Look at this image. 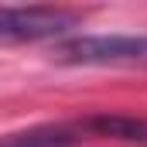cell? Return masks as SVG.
Here are the masks:
<instances>
[{
	"instance_id": "6da1fadb",
	"label": "cell",
	"mask_w": 147,
	"mask_h": 147,
	"mask_svg": "<svg viewBox=\"0 0 147 147\" xmlns=\"http://www.w3.org/2000/svg\"><path fill=\"white\" fill-rule=\"evenodd\" d=\"M62 62L82 65H130L147 62V34H79L62 41Z\"/></svg>"
},
{
	"instance_id": "7a4b0ae2",
	"label": "cell",
	"mask_w": 147,
	"mask_h": 147,
	"mask_svg": "<svg viewBox=\"0 0 147 147\" xmlns=\"http://www.w3.org/2000/svg\"><path fill=\"white\" fill-rule=\"evenodd\" d=\"M79 24V14L62 7H0V41L62 38Z\"/></svg>"
},
{
	"instance_id": "3957f363",
	"label": "cell",
	"mask_w": 147,
	"mask_h": 147,
	"mask_svg": "<svg viewBox=\"0 0 147 147\" xmlns=\"http://www.w3.org/2000/svg\"><path fill=\"white\" fill-rule=\"evenodd\" d=\"M79 130H92L99 137H116L130 144H147V120L130 116V113H96L79 123Z\"/></svg>"
},
{
	"instance_id": "277c9868",
	"label": "cell",
	"mask_w": 147,
	"mask_h": 147,
	"mask_svg": "<svg viewBox=\"0 0 147 147\" xmlns=\"http://www.w3.org/2000/svg\"><path fill=\"white\" fill-rule=\"evenodd\" d=\"M72 140H75L72 130H65V127H34V130L7 137L0 147H69Z\"/></svg>"
}]
</instances>
